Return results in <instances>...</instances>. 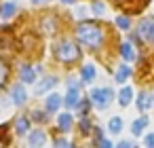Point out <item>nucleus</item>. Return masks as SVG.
<instances>
[{
	"mask_svg": "<svg viewBox=\"0 0 154 148\" xmlns=\"http://www.w3.org/2000/svg\"><path fill=\"white\" fill-rule=\"evenodd\" d=\"M103 38H106V32L97 21H80L76 26V40L87 49L97 51L103 45Z\"/></svg>",
	"mask_w": 154,
	"mask_h": 148,
	"instance_id": "nucleus-1",
	"label": "nucleus"
},
{
	"mask_svg": "<svg viewBox=\"0 0 154 148\" xmlns=\"http://www.w3.org/2000/svg\"><path fill=\"white\" fill-rule=\"evenodd\" d=\"M53 55L61 64H76L80 59V49H78V45L74 40L63 38V40H57L53 45Z\"/></svg>",
	"mask_w": 154,
	"mask_h": 148,
	"instance_id": "nucleus-2",
	"label": "nucleus"
},
{
	"mask_svg": "<svg viewBox=\"0 0 154 148\" xmlns=\"http://www.w3.org/2000/svg\"><path fill=\"white\" fill-rule=\"evenodd\" d=\"M89 99H91V104H93L95 108L108 110L110 104H112V99H114V91H112L110 87H95V89H91Z\"/></svg>",
	"mask_w": 154,
	"mask_h": 148,
	"instance_id": "nucleus-3",
	"label": "nucleus"
},
{
	"mask_svg": "<svg viewBox=\"0 0 154 148\" xmlns=\"http://www.w3.org/2000/svg\"><path fill=\"white\" fill-rule=\"evenodd\" d=\"M40 72V66H30V64H21L19 66V80L23 85H34L36 76Z\"/></svg>",
	"mask_w": 154,
	"mask_h": 148,
	"instance_id": "nucleus-4",
	"label": "nucleus"
},
{
	"mask_svg": "<svg viewBox=\"0 0 154 148\" xmlns=\"http://www.w3.org/2000/svg\"><path fill=\"white\" fill-rule=\"evenodd\" d=\"M137 36L148 43H154V17H146L137 24Z\"/></svg>",
	"mask_w": 154,
	"mask_h": 148,
	"instance_id": "nucleus-5",
	"label": "nucleus"
},
{
	"mask_svg": "<svg viewBox=\"0 0 154 148\" xmlns=\"http://www.w3.org/2000/svg\"><path fill=\"white\" fill-rule=\"evenodd\" d=\"M28 102V91L23 87V83H17L11 87V104L13 106H26Z\"/></svg>",
	"mask_w": 154,
	"mask_h": 148,
	"instance_id": "nucleus-6",
	"label": "nucleus"
},
{
	"mask_svg": "<svg viewBox=\"0 0 154 148\" xmlns=\"http://www.w3.org/2000/svg\"><path fill=\"white\" fill-rule=\"evenodd\" d=\"M135 106H137L139 112L146 114L148 110L154 108V93H152V91H139V93H137V104H135Z\"/></svg>",
	"mask_w": 154,
	"mask_h": 148,
	"instance_id": "nucleus-7",
	"label": "nucleus"
},
{
	"mask_svg": "<svg viewBox=\"0 0 154 148\" xmlns=\"http://www.w3.org/2000/svg\"><path fill=\"white\" fill-rule=\"evenodd\" d=\"M57 83H59V78H57V76H53V74L45 76L42 80H38V83H36V87H34V95H45V93H49Z\"/></svg>",
	"mask_w": 154,
	"mask_h": 148,
	"instance_id": "nucleus-8",
	"label": "nucleus"
},
{
	"mask_svg": "<svg viewBox=\"0 0 154 148\" xmlns=\"http://www.w3.org/2000/svg\"><path fill=\"white\" fill-rule=\"evenodd\" d=\"M80 89H74V87H68V93H66V97H63V106L68 108V110H76L78 108V104H80Z\"/></svg>",
	"mask_w": 154,
	"mask_h": 148,
	"instance_id": "nucleus-9",
	"label": "nucleus"
},
{
	"mask_svg": "<svg viewBox=\"0 0 154 148\" xmlns=\"http://www.w3.org/2000/svg\"><path fill=\"white\" fill-rule=\"evenodd\" d=\"M19 11L17 2H13V0H7V2H2V7H0V19L2 21H9L11 17H15Z\"/></svg>",
	"mask_w": 154,
	"mask_h": 148,
	"instance_id": "nucleus-10",
	"label": "nucleus"
},
{
	"mask_svg": "<svg viewBox=\"0 0 154 148\" xmlns=\"http://www.w3.org/2000/svg\"><path fill=\"white\" fill-rule=\"evenodd\" d=\"M63 106V97L59 95V93H51L47 99H45V110L51 114V112H57L59 108Z\"/></svg>",
	"mask_w": 154,
	"mask_h": 148,
	"instance_id": "nucleus-11",
	"label": "nucleus"
},
{
	"mask_svg": "<svg viewBox=\"0 0 154 148\" xmlns=\"http://www.w3.org/2000/svg\"><path fill=\"white\" fill-rule=\"evenodd\" d=\"M72 127H74V116L70 114V110H68V112H61V114L57 116V129L63 131V133H68Z\"/></svg>",
	"mask_w": 154,
	"mask_h": 148,
	"instance_id": "nucleus-12",
	"label": "nucleus"
},
{
	"mask_svg": "<svg viewBox=\"0 0 154 148\" xmlns=\"http://www.w3.org/2000/svg\"><path fill=\"white\" fill-rule=\"evenodd\" d=\"M28 142H30L32 148H42V146L47 144V133H45L42 129H34V131H30Z\"/></svg>",
	"mask_w": 154,
	"mask_h": 148,
	"instance_id": "nucleus-13",
	"label": "nucleus"
},
{
	"mask_svg": "<svg viewBox=\"0 0 154 148\" xmlns=\"http://www.w3.org/2000/svg\"><path fill=\"white\" fill-rule=\"evenodd\" d=\"M95 66L93 64H85L82 68H80V80H82V85H91L93 80H95Z\"/></svg>",
	"mask_w": 154,
	"mask_h": 148,
	"instance_id": "nucleus-14",
	"label": "nucleus"
},
{
	"mask_svg": "<svg viewBox=\"0 0 154 148\" xmlns=\"http://www.w3.org/2000/svg\"><path fill=\"white\" fill-rule=\"evenodd\" d=\"M133 74V70L127 66V64H122V66H118L116 68V72H114V80L118 83V85H125L127 80H129V76Z\"/></svg>",
	"mask_w": 154,
	"mask_h": 148,
	"instance_id": "nucleus-15",
	"label": "nucleus"
},
{
	"mask_svg": "<svg viewBox=\"0 0 154 148\" xmlns=\"http://www.w3.org/2000/svg\"><path fill=\"white\" fill-rule=\"evenodd\" d=\"M133 95H135V93H133V87H127V85H125V87H120V91H118L116 97H118V104H120V106H129V104L133 102Z\"/></svg>",
	"mask_w": 154,
	"mask_h": 148,
	"instance_id": "nucleus-16",
	"label": "nucleus"
},
{
	"mask_svg": "<svg viewBox=\"0 0 154 148\" xmlns=\"http://www.w3.org/2000/svg\"><path fill=\"white\" fill-rule=\"evenodd\" d=\"M150 125V118L148 116H139V118H135L133 123H131V133L137 137V135H141L143 133V129Z\"/></svg>",
	"mask_w": 154,
	"mask_h": 148,
	"instance_id": "nucleus-17",
	"label": "nucleus"
},
{
	"mask_svg": "<svg viewBox=\"0 0 154 148\" xmlns=\"http://www.w3.org/2000/svg\"><path fill=\"white\" fill-rule=\"evenodd\" d=\"M13 127H15V131H17L19 135L30 133V116H17L15 123H13Z\"/></svg>",
	"mask_w": 154,
	"mask_h": 148,
	"instance_id": "nucleus-18",
	"label": "nucleus"
},
{
	"mask_svg": "<svg viewBox=\"0 0 154 148\" xmlns=\"http://www.w3.org/2000/svg\"><path fill=\"white\" fill-rule=\"evenodd\" d=\"M108 129H110V133H114V135H120V131L125 129V123H122V118H120V116H112V118L108 121Z\"/></svg>",
	"mask_w": 154,
	"mask_h": 148,
	"instance_id": "nucleus-19",
	"label": "nucleus"
},
{
	"mask_svg": "<svg viewBox=\"0 0 154 148\" xmlns=\"http://www.w3.org/2000/svg\"><path fill=\"white\" fill-rule=\"evenodd\" d=\"M118 51H120V57H122L125 61H133V59H135V51H133L131 43H122V45L118 47Z\"/></svg>",
	"mask_w": 154,
	"mask_h": 148,
	"instance_id": "nucleus-20",
	"label": "nucleus"
},
{
	"mask_svg": "<svg viewBox=\"0 0 154 148\" xmlns=\"http://www.w3.org/2000/svg\"><path fill=\"white\" fill-rule=\"evenodd\" d=\"M9 76H11V70H9V64H7V61H2V59H0V87H5V85H7V80H9Z\"/></svg>",
	"mask_w": 154,
	"mask_h": 148,
	"instance_id": "nucleus-21",
	"label": "nucleus"
},
{
	"mask_svg": "<svg viewBox=\"0 0 154 148\" xmlns=\"http://www.w3.org/2000/svg\"><path fill=\"white\" fill-rule=\"evenodd\" d=\"M55 30H57V21H55V17H47V19L42 21V32L51 36Z\"/></svg>",
	"mask_w": 154,
	"mask_h": 148,
	"instance_id": "nucleus-22",
	"label": "nucleus"
},
{
	"mask_svg": "<svg viewBox=\"0 0 154 148\" xmlns=\"http://www.w3.org/2000/svg\"><path fill=\"white\" fill-rule=\"evenodd\" d=\"M53 148H76V144L70 142V137H57L53 140Z\"/></svg>",
	"mask_w": 154,
	"mask_h": 148,
	"instance_id": "nucleus-23",
	"label": "nucleus"
},
{
	"mask_svg": "<svg viewBox=\"0 0 154 148\" xmlns=\"http://www.w3.org/2000/svg\"><path fill=\"white\" fill-rule=\"evenodd\" d=\"M114 24H116V28H118V30H129V28H131V19H129L127 15H118Z\"/></svg>",
	"mask_w": 154,
	"mask_h": 148,
	"instance_id": "nucleus-24",
	"label": "nucleus"
},
{
	"mask_svg": "<svg viewBox=\"0 0 154 148\" xmlns=\"http://www.w3.org/2000/svg\"><path fill=\"white\" fill-rule=\"evenodd\" d=\"M78 125H80V133H82V135H89V133L93 131V127H91V118H89V116H82Z\"/></svg>",
	"mask_w": 154,
	"mask_h": 148,
	"instance_id": "nucleus-25",
	"label": "nucleus"
},
{
	"mask_svg": "<svg viewBox=\"0 0 154 148\" xmlns=\"http://www.w3.org/2000/svg\"><path fill=\"white\" fill-rule=\"evenodd\" d=\"M47 114H49L47 110H32V112H30V116H32L36 123H47Z\"/></svg>",
	"mask_w": 154,
	"mask_h": 148,
	"instance_id": "nucleus-26",
	"label": "nucleus"
},
{
	"mask_svg": "<svg viewBox=\"0 0 154 148\" xmlns=\"http://www.w3.org/2000/svg\"><path fill=\"white\" fill-rule=\"evenodd\" d=\"M91 106H93V104H91V99H80V104H78V108H76V110H78L82 116H87V114H89V110H91Z\"/></svg>",
	"mask_w": 154,
	"mask_h": 148,
	"instance_id": "nucleus-27",
	"label": "nucleus"
},
{
	"mask_svg": "<svg viewBox=\"0 0 154 148\" xmlns=\"http://www.w3.org/2000/svg\"><path fill=\"white\" fill-rule=\"evenodd\" d=\"M91 11H93V15L101 17V15L106 13V7H103V2H99V0H95V2L91 5Z\"/></svg>",
	"mask_w": 154,
	"mask_h": 148,
	"instance_id": "nucleus-28",
	"label": "nucleus"
},
{
	"mask_svg": "<svg viewBox=\"0 0 154 148\" xmlns=\"http://www.w3.org/2000/svg\"><path fill=\"white\" fill-rule=\"evenodd\" d=\"M116 148H135V142L133 140H120L116 144Z\"/></svg>",
	"mask_w": 154,
	"mask_h": 148,
	"instance_id": "nucleus-29",
	"label": "nucleus"
},
{
	"mask_svg": "<svg viewBox=\"0 0 154 148\" xmlns=\"http://www.w3.org/2000/svg\"><path fill=\"white\" fill-rule=\"evenodd\" d=\"M143 142H146V148H154V131L148 133V135L143 137Z\"/></svg>",
	"mask_w": 154,
	"mask_h": 148,
	"instance_id": "nucleus-30",
	"label": "nucleus"
},
{
	"mask_svg": "<svg viewBox=\"0 0 154 148\" xmlns=\"http://www.w3.org/2000/svg\"><path fill=\"white\" fill-rule=\"evenodd\" d=\"M97 148H114V146H112V142H110V140L101 137V140L97 142Z\"/></svg>",
	"mask_w": 154,
	"mask_h": 148,
	"instance_id": "nucleus-31",
	"label": "nucleus"
},
{
	"mask_svg": "<svg viewBox=\"0 0 154 148\" xmlns=\"http://www.w3.org/2000/svg\"><path fill=\"white\" fill-rule=\"evenodd\" d=\"M42 2H49V0H32V5H42Z\"/></svg>",
	"mask_w": 154,
	"mask_h": 148,
	"instance_id": "nucleus-32",
	"label": "nucleus"
},
{
	"mask_svg": "<svg viewBox=\"0 0 154 148\" xmlns=\"http://www.w3.org/2000/svg\"><path fill=\"white\" fill-rule=\"evenodd\" d=\"M61 2H63V5H74L76 0H61Z\"/></svg>",
	"mask_w": 154,
	"mask_h": 148,
	"instance_id": "nucleus-33",
	"label": "nucleus"
},
{
	"mask_svg": "<svg viewBox=\"0 0 154 148\" xmlns=\"http://www.w3.org/2000/svg\"><path fill=\"white\" fill-rule=\"evenodd\" d=\"M0 148H5V144H0Z\"/></svg>",
	"mask_w": 154,
	"mask_h": 148,
	"instance_id": "nucleus-34",
	"label": "nucleus"
},
{
	"mask_svg": "<svg viewBox=\"0 0 154 148\" xmlns=\"http://www.w3.org/2000/svg\"><path fill=\"white\" fill-rule=\"evenodd\" d=\"M118 2H125V0H118Z\"/></svg>",
	"mask_w": 154,
	"mask_h": 148,
	"instance_id": "nucleus-35",
	"label": "nucleus"
}]
</instances>
